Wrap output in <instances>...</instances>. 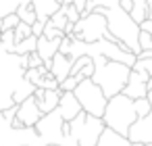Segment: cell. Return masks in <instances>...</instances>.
<instances>
[{"mask_svg":"<svg viewBox=\"0 0 152 146\" xmlns=\"http://www.w3.org/2000/svg\"><path fill=\"white\" fill-rule=\"evenodd\" d=\"M27 56H19L15 52H7L0 48V111L17 106L13 102V94L25 77Z\"/></svg>","mask_w":152,"mask_h":146,"instance_id":"6da1fadb","label":"cell"},{"mask_svg":"<svg viewBox=\"0 0 152 146\" xmlns=\"http://www.w3.org/2000/svg\"><path fill=\"white\" fill-rule=\"evenodd\" d=\"M94 11H98V13H102V15L106 17V27H108V32L117 38V42L125 44L135 56L142 52V48H140V44H137L140 25L131 19V15H129L127 11H123L119 4H117V7H110V9H100V7H96Z\"/></svg>","mask_w":152,"mask_h":146,"instance_id":"7a4b0ae2","label":"cell"},{"mask_svg":"<svg viewBox=\"0 0 152 146\" xmlns=\"http://www.w3.org/2000/svg\"><path fill=\"white\" fill-rule=\"evenodd\" d=\"M94 59V75L92 79L102 88L104 96L110 98L115 94H121L127 79H129V73H131V67L123 65V63H117V61H108L104 56H92Z\"/></svg>","mask_w":152,"mask_h":146,"instance_id":"3957f363","label":"cell"},{"mask_svg":"<svg viewBox=\"0 0 152 146\" xmlns=\"http://www.w3.org/2000/svg\"><path fill=\"white\" fill-rule=\"evenodd\" d=\"M135 119H137V115H135V109H133V100L129 96H125L123 92L115 94L106 100V106H104V113H102L104 127H110L113 131H117L121 136H127V131H129V127Z\"/></svg>","mask_w":152,"mask_h":146,"instance_id":"277c9868","label":"cell"},{"mask_svg":"<svg viewBox=\"0 0 152 146\" xmlns=\"http://www.w3.org/2000/svg\"><path fill=\"white\" fill-rule=\"evenodd\" d=\"M102 129H104L102 117H94L83 111L73 121H69V134L77 146H96Z\"/></svg>","mask_w":152,"mask_h":146,"instance_id":"5b68a950","label":"cell"},{"mask_svg":"<svg viewBox=\"0 0 152 146\" xmlns=\"http://www.w3.org/2000/svg\"><path fill=\"white\" fill-rule=\"evenodd\" d=\"M75 98L79 100L81 104V111L88 113V115H94V117H102L104 113V106H106V96L102 92V88L92 79V77H86L77 84V88L73 90Z\"/></svg>","mask_w":152,"mask_h":146,"instance_id":"8992f818","label":"cell"},{"mask_svg":"<svg viewBox=\"0 0 152 146\" xmlns=\"http://www.w3.org/2000/svg\"><path fill=\"white\" fill-rule=\"evenodd\" d=\"M0 146H44L36 127H13L0 113Z\"/></svg>","mask_w":152,"mask_h":146,"instance_id":"52a82bcc","label":"cell"},{"mask_svg":"<svg viewBox=\"0 0 152 146\" xmlns=\"http://www.w3.org/2000/svg\"><path fill=\"white\" fill-rule=\"evenodd\" d=\"M108 27H106V17L98 11L94 13H88V15H81L79 21L73 25V36L75 40H81V42H98L106 36Z\"/></svg>","mask_w":152,"mask_h":146,"instance_id":"ba28073f","label":"cell"},{"mask_svg":"<svg viewBox=\"0 0 152 146\" xmlns=\"http://www.w3.org/2000/svg\"><path fill=\"white\" fill-rule=\"evenodd\" d=\"M127 140L133 144H150L152 142V111L146 117H137L129 131H127Z\"/></svg>","mask_w":152,"mask_h":146,"instance_id":"9c48e42d","label":"cell"},{"mask_svg":"<svg viewBox=\"0 0 152 146\" xmlns=\"http://www.w3.org/2000/svg\"><path fill=\"white\" fill-rule=\"evenodd\" d=\"M148 77H150V75H148L146 71L131 69L129 79H127V84H125V88H123V94L129 96L131 100H135V98H146V94H148V86H146Z\"/></svg>","mask_w":152,"mask_h":146,"instance_id":"30bf717a","label":"cell"},{"mask_svg":"<svg viewBox=\"0 0 152 146\" xmlns=\"http://www.w3.org/2000/svg\"><path fill=\"white\" fill-rule=\"evenodd\" d=\"M42 115H44V113L38 109L36 98L29 96V98H25L21 104H17V115H15V119H17L23 127H34V125L40 121Z\"/></svg>","mask_w":152,"mask_h":146,"instance_id":"8fae6325","label":"cell"},{"mask_svg":"<svg viewBox=\"0 0 152 146\" xmlns=\"http://www.w3.org/2000/svg\"><path fill=\"white\" fill-rule=\"evenodd\" d=\"M56 109H58L61 117H63L67 123H69V121H73V119L81 113V104H79V100L75 98V94H73V92H63Z\"/></svg>","mask_w":152,"mask_h":146,"instance_id":"7c38bea8","label":"cell"},{"mask_svg":"<svg viewBox=\"0 0 152 146\" xmlns=\"http://www.w3.org/2000/svg\"><path fill=\"white\" fill-rule=\"evenodd\" d=\"M61 90H42V88H36L34 92V98L38 102V109L46 115L50 111H54L58 106V100H61Z\"/></svg>","mask_w":152,"mask_h":146,"instance_id":"4fadbf2b","label":"cell"},{"mask_svg":"<svg viewBox=\"0 0 152 146\" xmlns=\"http://www.w3.org/2000/svg\"><path fill=\"white\" fill-rule=\"evenodd\" d=\"M65 38V36H63ZM63 38H54V40H48V38H44V36H40L38 38V46H36V52L40 54V59L44 61V67L48 69L50 67V61H52V56L58 52V46H61V40Z\"/></svg>","mask_w":152,"mask_h":146,"instance_id":"5bb4252c","label":"cell"},{"mask_svg":"<svg viewBox=\"0 0 152 146\" xmlns=\"http://www.w3.org/2000/svg\"><path fill=\"white\" fill-rule=\"evenodd\" d=\"M48 71H50V75L61 84L63 79H67V77L71 75V59L65 56V54H61V52H56V54L52 56V61H50Z\"/></svg>","mask_w":152,"mask_h":146,"instance_id":"9a60e30c","label":"cell"},{"mask_svg":"<svg viewBox=\"0 0 152 146\" xmlns=\"http://www.w3.org/2000/svg\"><path fill=\"white\" fill-rule=\"evenodd\" d=\"M31 7L36 11L38 21H48L63 4H61V0H31Z\"/></svg>","mask_w":152,"mask_h":146,"instance_id":"2e32d148","label":"cell"},{"mask_svg":"<svg viewBox=\"0 0 152 146\" xmlns=\"http://www.w3.org/2000/svg\"><path fill=\"white\" fill-rule=\"evenodd\" d=\"M96 146H142V144H133V142L127 140V136H121V134L113 131L110 127H104Z\"/></svg>","mask_w":152,"mask_h":146,"instance_id":"e0dca14e","label":"cell"},{"mask_svg":"<svg viewBox=\"0 0 152 146\" xmlns=\"http://www.w3.org/2000/svg\"><path fill=\"white\" fill-rule=\"evenodd\" d=\"M34 92H36V86L23 77V81L19 84V88H17V90H15V94H13V102H15V104H21L25 98L34 96Z\"/></svg>","mask_w":152,"mask_h":146,"instance_id":"ac0fdd59","label":"cell"},{"mask_svg":"<svg viewBox=\"0 0 152 146\" xmlns=\"http://www.w3.org/2000/svg\"><path fill=\"white\" fill-rule=\"evenodd\" d=\"M131 69H140V71H146L148 75H152V50H142L135 56V63L131 65Z\"/></svg>","mask_w":152,"mask_h":146,"instance_id":"d6986e66","label":"cell"},{"mask_svg":"<svg viewBox=\"0 0 152 146\" xmlns=\"http://www.w3.org/2000/svg\"><path fill=\"white\" fill-rule=\"evenodd\" d=\"M31 0H0V19L7 17V15H13L17 13L23 4H29Z\"/></svg>","mask_w":152,"mask_h":146,"instance_id":"ffe728a7","label":"cell"},{"mask_svg":"<svg viewBox=\"0 0 152 146\" xmlns=\"http://www.w3.org/2000/svg\"><path fill=\"white\" fill-rule=\"evenodd\" d=\"M36 46H38V38L36 36H29V38H25V40H21V42L15 44V54H19V56L29 54V52L36 50Z\"/></svg>","mask_w":152,"mask_h":146,"instance_id":"44dd1931","label":"cell"},{"mask_svg":"<svg viewBox=\"0 0 152 146\" xmlns=\"http://www.w3.org/2000/svg\"><path fill=\"white\" fill-rule=\"evenodd\" d=\"M17 17H19V21H23V23H27V25H31L38 17H36V11H34V7H31V2L29 4H23L19 11H17Z\"/></svg>","mask_w":152,"mask_h":146,"instance_id":"7402d4cb","label":"cell"},{"mask_svg":"<svg viewBox=\"0 0 152 146\" xmlns=\"http://www.w3.org/2000/svg\"><path fill=\"white\" fill-rule=\"evenodd\" d=\"M0 48L7 50V52H15V34H13V29L2 32V36H0Z\"/></svg>","mask_w":152,"mask_h":146,"instance_id":"603a6c76","label":"cell"},{"mask_svg":"<svg viewBox=\"0 0 152 146\" xmlns=\"http://www.w3.org/2000/svg\"><path fill=\"white\" fill-rule=\"evenodd\" d=\"M48 21H50L56 29H61V32H63V29H65V25L69 23V21H67V15H65V7H61V9H58L50 19H48ZM63 34H65V32H63Z\"/></svg>","mask_w":152,"mask_h":146,"instance_id":"cb8c5ba5","label":"cell"},{"mask_svg":"<svg viewBox=\"0 0 152 146\" xmlns=\"http://www.w3.org/2000/svg\"><path fill=\"white\" fill-rule=\"evenodd\" d=\"M13 34H15V44H17V42H21V40H25V38H29V36H31V25H27V23L19 21V23H17V27L13 29Z\"/></svg>","mask_w":152,"mask_h":146,"instance_id":"d4e9b609","label":"cell"},{"mask_svg":"<svg viewBox=\"0 0 152 146\" xmlns=\"http://www.w3.org/2000/svg\"><path fill=\"white\" fill-rule=\"evenodd\" d=\"M36 88H42V90H58V81L50 75V71L48 73H44L42 77H40V81L36 84Z\"/></svg>","mask_w":152,"mask_h":146,"instance_id":"484cf974","label":"cell"},{"mask_svg":"<svg viewBox=\"0 0 152 146\" xmlns=\"http://www.w3.org/2000/svg\"><path fill=\"white\" fill-rule=\"evenodd\" d=\"M44 73H48V69H46L44 65H42V67H34V69H25V79H27V81H31V84L36 86Z\"/></svg>","mask_w":152,"mask_h":146,"instance_id":"4316f807","label":"cell"},{"mask_svg":"<svg viewBox=\"0 0 152 146\" xmlns=\"http://www.w3.org/2000/svg\"><path fill=\"white\" fill-rule=\"evenodd\" d=\"M133 109H135V115H137V117H146V115L152 111L148 98H135V100H133Z\"/></svg>","mask_w":152,"mask_h":146,"instance_id":"83f0119b","label":"cell"},{"mask_svg":"<svg viewBox=\"0 0 152 146\" xmlns=\"http://www.w3.org/2000/svg\"><path fill=\"white\" fill-rule=\"evenodd\" d=\"M79 81H81V79H79L77 75H69L67 79H63V81L58 84V90H61V92H73Z\"/></svg>","mask_w":152,"mask_h":146,"instance_id":"f1b7e54d","label":"cell"},{"mask_svg":"<svg viewBox=\"0 0 152 146\" xmlns=\"http://www.w3.org/2000/svg\"><path fill=\"white\" fill-rule=\"evenodd\" d=\"M17 23H19L17 13L7 15V17H2V19H0V29H2V32H7V29H15V27H17Z\"/></svg>","mask_w":152,"mask_h":146,"instance_id":"f546056e","label":"cell"},{"mask_svg":"<svg viewBox=\"0 0 152 146\" xmlns=\"http://www.w3.org/2000/svg\"><path fill=\"white\" fill-rule=\"evenodd\" d=\"M42 36H44V38H48V40H54V38H63L65 34H63L61 29H56L50 21H46V23H44V34H42Z\"/></svg>","mask_w":152,"mask_h":146,"instance_id":"4dcf8cb0","label":"cell"},{"mask_svg":"<svg viewBox=\"0 0 152 146\" xmlns=\"http://www.w3.org/2000/svg\"><path fill=\"white\" fill-rule=\"evenodd\" d=\"M137 44H140L142 50H152V34L140 32V34H137Z\"/></svg>","mask_w":152,"mask_h":146,"instance_id":"1f68e13d","label":"cell"},{"mask_svg":"<svg viewBox=\"0 0 152 146\" xmlns=\"http://www.w3.org/2000/svg\"><path fill=\"white\" fill-rule=\"evenodd\" d=\"M65 15H67V21H69V23H77L79 17H81V13L77 11L75 4H67V7H65Z\"/></svg>","mask_w":152,"mask_h":146,"instance_id":"d6a6232c","label":"cell"},{"mask_svg":"<svg viewBox=\"0 0 152 146\" xmlns=\"http://www.w3.org/2000/svg\"><path fill=\"white\" fill-rule=\"evenodd\" d=\"M79 79H86V77H92L94 75V59H90L81 69H79V73H75Z\"/></svg>","mask_w":152,"mask_h":146,"instance_id":"836d02e7","label":"cell"},{"mask_svg":"<svg viewBox=\"0 0 152 146\" xmlns=\"http://www.w3.org/2000/svg\"><path fill=\"white\" fill-rule=\"evenodd\" d=\"M27 56V69H34V67H42L44 65V61L40 59V54L34 50V52H29V54H25Z\"/></svg>","mask_w":152,"mask_h":146,"instance_id":"e575fe53","label":"cell"},{"mask_svg":"<svg viewBox=\"0 0 152 146\" xmlns=\"http://www.w3.org/2000/svg\"><path fill=\"white\" fill-rule=\"evenodd\" d=\"M44 23H46V21H38V19H36V21L31 23V36L40 38V36L44 34Z\"/></svg>","mask_w":152,"mask_h":146,"instance_id":"d590c367","label":"cell"},{"mask_svg":"<svg viewBox=\"0 0 152 146\" xmlns=\"http://www.w3.org/2000/svg\"><path fill=\"white\" fill-rule=\"evenodd\" d=\"M92 2L100 9H110V7H117L119 4V0H92Z\"/></svg>","mask_w":152,"mask_h":146,"instance_id":"8d00e7d4","label":"cell"},{"mask_svg":"<svg viewBox=\"0 0 152 146\" xmlns=\"http://www.w3.org/2000/svg\"><path fill=\"white\" fill-rule=\"evenodd\" d=\"M140 32H148V34H152V19H150V17L144 19V21L140 23Z\"/></svg>","mask_w":152,"mask_h":146,"instance_id":"74e56055","label":"cell"},{"mask_svg":"<svg viewBox=\"0 0 152 146\" xmlns=\"http://www.w3.org/2000/svg\"><path fill=\"white\" fill-rule=\"evenodd\" d=\"M119 7L123 9V11H131V7H133V2H131V0H119Z\"/></svg>","mask_w":152,"mask_h":146,"instance_id":"f35d334b","label":"cell"},{"mask_svg":"<svg viewBox=\"0 0 152 146\" xmlns=\"http://www.w3.org/2000/svg\"><path fill=\"white\" fill-rule=\"evenodd\" d=\"M146 4H148V17L152 19V0H146Z\"/></svg>","mask_w":152,"mask_h":146,"instance_id":"ab89813d","label":"cell"},{"mask_svg":"<svg viewBox=\"0 0 152 146\" xmlns=\"http://www.w3.org/2000/svg\"><path fill=\"white\" fill-rule=\"evenodd\" d=\"M146 98H148V102H150V106H152V90H148V94H146Z\"/></svg>","mask_w":152,"mask_h":146,"instance_id":"60d3db41","label":"cell"},{"mask_svg":"<svg viewBox=\"0 0 152 146\" xmlns=\"http://www.w3.org/2000/svg\"><path fill=\"white\" fill-rule=\"evenodd\" d=\"M146 86H148V90H152V75L148 77V81H146Z\"/></svg>","mask_w":152,"mask_h":146,"instance_id":"b9f144b4","label":"cell"},{"mask_svg":"<svg viewBox=\"0 0 152 146\" xmlns=\"http://www.w3.org/2000/svg\"><path fill=\"white\" fill-rule=\"evenodd\" d=\"M61 4H63V7H67V4H73V0H61Z\"/></svg>","mask_w":152,"mask_h":146,"instance_id":"7bdbcfd3","label":"cell"},{"mask_svg":"<svg viewBox=\"0 0 152 146\" xmlns=\"http://www.w3.org/2000/svg\"><path fill=\"white\" fill-rule=\"evenodd\" d=\"M142 146H152V142H150V144H142Z\"/></svg>","mask_w":152,"mask_h":146,"instance_id":"ee69618b","label":"cell"},{"mask_svg":"<svg viewBox=\"0 0 152 146\" xmlns=\"http://www.w3.org/2000/svg\"><path fill=\"white\" fill-rule=\"evenodd\" d=\"M0 36H2V29H0Z\"/></svg>","mask_w":152,"mask_h":146,"instance_id":"f6af8a7d","label":"cell"}]
</instances>
